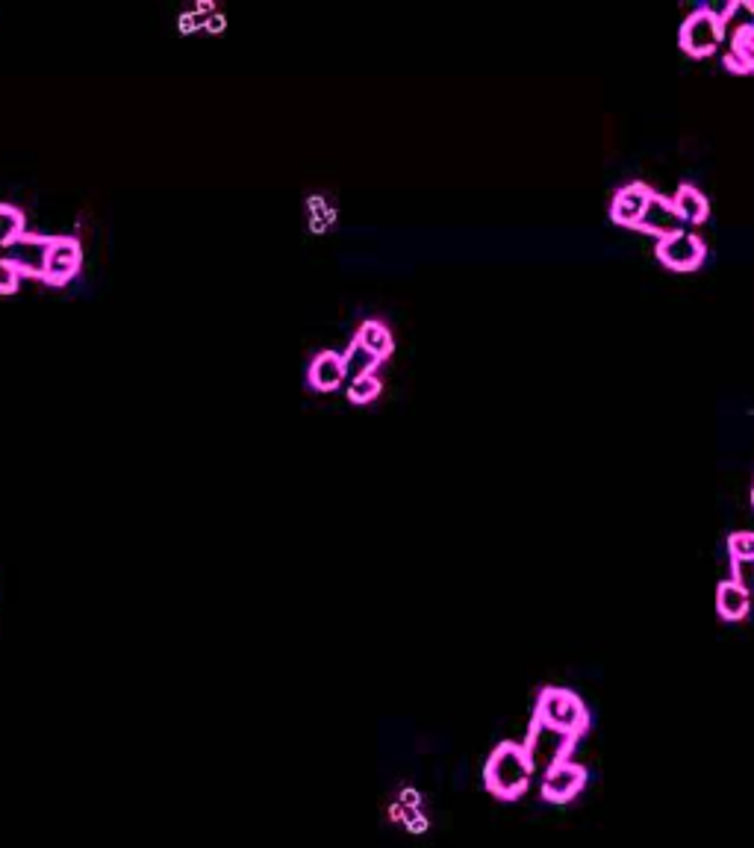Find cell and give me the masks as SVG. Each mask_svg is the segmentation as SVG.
<instances>
[{
	"mask_svg": "<svg viewBox=\"0 0 754 848\" xmlns=\"http://www.w3.org/2000/svg\"><path fill=\"white\" fill-rule=\"evenodd\" d=\"M416 804H419V793H410V790H407V793H404V807H416Z\"/></svg>",
	"mask_w": 754,
	"mask_h": 848,
	"instance_id": "cell-22",
	"label": "cell"
},
{
	"mask_svg": "<svg viewBox=\"0 0 754 848\" xmlns=\"http://www.w3.org/2000/svg\"><path fill=\"white\" fill-rule=\"evenodd\" d=\"M345 395H348L351 404H369V401H375L377 395H380V380H377L375 374L354 377V380H348Z\"/></svg>",
	"mask_w": 754,
	"mask_h": 848,
	"instance_id": "cell-18",
	"label": "cell"
},
{
	"mask_svg": "<svg viewBox=\"0 0 754 848\" xmlns=\"http://www.w3.org/2000/svg\"><path fill=\"white\" fill-rule=\"evenodd\" d=\"M725 68L734 74H754V30L731 36V51L725 53Z\"/></svg>",
	"mask_w": 754,
	"mask_h": 848,
	"instance_id": "cell-15",
	"label": "cell"
},
{
	"mask_svg": "<svg viewBox=\"0 0 754 848\" xmlns=\"http://www.w3.org/2000/svg\"><path fill=\"white\" fill-rule=\"evenodd\" d=\"M752 504H754V486H752Z\"/></svg>",
	"mask_w": 754,
	"mask_h": 848,
	"instance_id": "cell-23",
	"label": "cell"
},
{
	"mask_svg": "<svg viewBox=\"0 0 754 848\" xmlns=\"http://www.w3.org/2000/svg\"><path fill=\"white\" fill-rule=\"evenodd\" d=\"M83 265V248L74 236H54L51 239V251H48V265H45V283L62 286L68 283Z\"/></svg>",
	"mask_w": 754,
	"mask_h": 848,
	"instance_id": "cell-8",
	"label": "cell"
},
{
	"mask_svg": "<svg viewBox=\"0 0 754 848\" xmlns=\"http://www.w3.org/2000/svg\"><path fill=\"white\" fill-rule=\"evenodd\" d=\"M531 775H534V766L528 760L525 745H519V742H501L486 760V790L495 798H504V801L519 798L528 790Z\"/></svg>",
	"mask_w": 754,
	"mask_h": 848,
	"instance_id": "cell-1",
	"label": "cell"
},
{
	"mask_svg": "<svg viewBox=\"0 0 754 848\" xmlns=\"http://www.w3.org/2000/svg\"><path fill=\"white\" fill-rule=\"evenodd\" d=\"M21 233H24V212L0 201V248L15 242Z\"/></svg>",
	"mask_w": 754,
	"mask_h": 848,
	"instance_id": "cell-17",
	"label": "cell"
},
{
	"mask_svg": "<svg viewBox=\"0 0 754 848\" xmlns=\"http://www.w3.org/2000/svg\"><path fill=\"white\" fill-rule=\"evenodd\" d=\"M534 719L542 722V725H548V728L566 731V734H584L587 725H590V710L584 707V701L575 692L560 687H545L539 692Z\"/></svg>",
	"mask_w": 754,
	"mask_h": 848,
	"instance_id": "cell-2",
	"label": "cell"
},
{
	"mask_svg": "<svg viewBox=\"0 0 754 848\" xmlns=\"http://www.w3.org/2000/svg\"><path fill=\"white\" fill-rule=\"evenodd\" d=\"M687 224H684V218L678 215V210H675V204L669 201V198H663V195H651V201H648L646 212H643V218H640V224L634 227V230H640V233H648V236H657V242L660 239H666V236H675V233H681Z\"/></svg>",
	"mask_w": 754,
	"mask_h": 848,
	"instance_id": "cell-9",
	"label": "cell"
},
{
	"mask_svg": "<svg viewBox=\"0 0 754 848\" xmlns=\"http://www.w3.org/2000/svg\"><path fill=\"white\" fill-rule=\"evenodd\" d=\"M731 581L737 583L740 589H746L749 595H754V557L731 560Z\"/></svg>",
	"mask_w": 754,
	"mask_h": 848,
	"instance_id": "cell-20",
	"label": "cell"
},
{
	"mask_svg": "<svg viewBox=\"0 0 754 848\" xmlns=\"http://www.w3.org/2000/svg\"><path fill=\"white\" fill-rule=\"evenodd\" d=\"M657 260L672 268V271H696L704 257H707V245L701 242L699 233H690V230H681L675 236H666L657 242L654 248Z\"/></svg>",
	"mask_w": 754,
	"mask_h": 848,
	"instance_id": "cell-5",
	"label": "cell"
},
{
	"mask_svg": "<svg viewBox=\"0 0 754 848\" xmlns=\"http://www.w3.org/2000/svg\"><path fill=\"white\" fill-rule=\"evenodd\" d=\"M354 339L366 348V351H372L377 360H383V357H389L392 354V348H395V339H392V330L383 324V321H377V318H366L360 327H357V333H354Z\"/></svg>",
	"mask_w": 754,
	"mask_h": 848,
	"instance_id": "cell-13",
	"label": "cell"
},
{
	"mask_svg": "<svg viewBox=\"0 0 754 848\" xmlns=\"http://www.w3.org/2000/svg\"><path fill=\"white\" fill-rule=\"evenodd\" d=\"M578 740V734H566V731H557V728H548L534 719L531 725V734H528V742H525V751H528V760L534 766V772H551L557 763L569 760V751Z\"/></svg>",
	"mask_w": 754,
	"mask_h": 848,
	"instance_id": "cell-3",
	"label": "cell"
},
{
	"mask_svg": "<svg viewBox=\"0 0 754 848\" xmlns=\"http://www.w3.org/2000/svg\"><path fill=\"white\" fill-rule=\"evenodd\" d=\"M51 239L54 236H39V233H21L15 242H9L3 251V257L15 265L21 274H33V277H45V265H48V251H51Z\"/></svg>",
	"mask_w": 754,
	"mask_h": 848,
	"instance_id": "cell-6",
	"label": "cell"
},
{
	"mask_svg": "<svg viewBox=\"0 0 754 848\" xmlns=\"http://www.w3.org/2000/svg\"><path fill=\"white\" fill-rule=\"evenodd\" d=\"M728 554L731 560H749L754 557V530H737L728 536Z\"/></svg>",
	"mask_w": 754,
	"mask_h": 848,
	"instance_id": "cell-19",
	"label": "cell"
},
{
	"mask_svg": "<svg viewBox=\"0 0 754 848\" xmlns=\"http://www.w3.org/2000/svg\"><path fill=\"white\" fill-rule=\"evenodd\" d=\"M584 784H587V769L581 763L563 760L542 775V798L551 804H566L584 790Z\"/></svg>",
	"mask_w": 754,
	"mask_h": 848,
	"instance_id": "cell-7",
	"label": "cell"
},
{
	"mask_svg": "<svg viewBox=\"0 0 754 848\" xmlns=\"http://www.w3.org/2000/svg\"><path fill=\"white\" fill-rule=\"evenodd\" d=\"M654 189L648 183H631V186H622L610 204V218L622 227H637L643 212H646L648 201H651Z\"/></svg>",
	"mask_w": 754,
	"mask_h": 848,
	"instance_id": "cell-10",
	"label": "cell"
},
{
	"mask_svg": "<svg viewBox=\"0 0 754 848\" xmlns=\"http://www.w3.org/2000/svg\"><path fill=\"white\" fill-rule=\"evenodd\" d=\"M678 215L684 218V224H704L707 215H710V201L701 195V189H696L693 183H684L678 186L675 198H672Z\"/></svg>",
	"mask_w": 754,
	"mask_h": 848,
	"instance_id": "cell-14",
	"label": "cell"
},
{
	"mask_svg": "<svg viewBox=\"0 0 754 848\" xmlns=\"http://www.w3.org/2000/svg\"><path fill=\"white\" fill-rule=\"evenodd\" d=\"M716 610L725 622H740L752 610V595L734 581H722L716 589Z\"/></svg>",
	"mask_w": 754,
	"mask_h": 848,
	"instance_id": "cell-11",
	"label": "cell"
},
{
	"mask_svg": "<svg viewBox=\"0 0 754 848\" xmlns=\"http://www.w3.org/2000/svg\"><path fill=\"white\" fill-rule=\"evenodd\" d=\"M342 377H348V374H345V360H342L339 351H322V354L313 357V363H310V383L316 389L330 392V389H336L342 383Z\"/></svg>",
	"mask_w": 754,
	"mask_h": 848,
	"instance_id": "cell-12",
	"label": "cell"
},
{
	"mask_svg": "<svg viewBox=\"0 0 754 848\" xmlns=\"http://www.w3.org/2000/svg\"><path fill=\"white\" fill-rule=\"evenodd\" d=\"M722 39H725L722 15H716V12L707 9V6L690 12L687 21L681 24V33H678L681 51L690 53V56H710V53L719 48Z\"/></svg>",
	"mask_w": 754,
	"mask_h": 848,
	"instance_id": "cell-4",
	"label": "cell"
},
{
	"mask_svg": "<svg viewBox=\"0 0 754 848\" xmlns=\"http://www.w3.org/2000/svg\"><path fill=\"white\" fill-rule=\"evenodd\" d=\"M18 280H21V271L0 254V292H15Z\"/></svg>",
	"mask_w": 754,
	"mask_h": 848,
	"instance_id": "cell-21",
	"label": "cell"
},
{
	"mask_svg": "<svg viewBox=\"0 0 754 848\" xmlns=\"http://www.w3.org/2000/svg\"><path fill=\"white\" fill-rule=\"evenodd\" d=\"M342 360H345V374L354 380V377H363V374H375V366L380 363L372 351H366L357 339H351V345L342 351Z\"/></svg>",
	"mask_w": 754,
	"mask_h": 848,
	"instance_id": "cell-16",
	"label": "cell"
}]
</instances>
